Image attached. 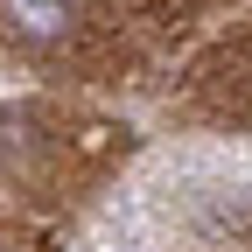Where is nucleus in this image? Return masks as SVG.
Listing matches in <instances>:
<instances>
[{
	"label": "nucleus",
	"mask_w": 252,
	"mask_h": 252,
	"mask_svg": "<svg viewBox=\"0 0 252 252\" xmlns=\"http://www.w3.org/2000/svg\"><path fill=\"white\" fill-rule=\"evenodd\" d=\"M0 21H7L21 42H63L77 14H70V0H7V7H0Z\"/></svg>",
	"instance_id": "nucleus-1"
}]
</instances>
